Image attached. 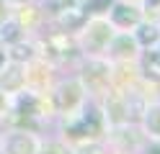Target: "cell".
Listing matches in <instances>:
<instances>
[{"mask_svg":"<svg viewBox=\"0 0 160 154\" xmlns=\"http://www.w3.org/2000/svg\"><path fill=\"white\" fill-rule=\"evenodd\" d=\"M101 131V113H98L96 108L88 110V116H83V121L75 123V126H70L67 133L75 139H83V136H96V133Z\"/></svg>","mask_w":160,"mask_h":154,"instance_id":"cell-1","label":"cell"},{"mask_svg":"<svg viewBox=\"0 0 160 154\" xmlns=\"http://www.w3.org/2000/svg\"><path fill=\"white\" fill-rule=\"evenodd\" d=\"M34 152H36V144L26 133H13L8 139V154H34Z\"/></svg>","mask_w":160,"mask_h":154,"instance_id":"cell-2","label":"cell"},{"mask_svg":"<svg viewBox=\"0 0 160 154\" xmlns=\"http://www.w3.org/2000/svg\"><path fill=\"white\" fill-rule=\"evenodd\" d=\"M114 23H119V26H134L137 21H139V13L134 8H124V5H119V8H114Z\"/></svg>","mask_w":160,"mask_h":154,"instance_id":"cell-3","label":"cell"},{"mask_svg":"<svg viewBox=\"0 0 160 154\" xmlns=\"http://www.w3.org/2000/svg\"><path fill=\"white\" fill-rule=\"evenodd\" d=\"M111 5H114V0H85L83 10H85V13H91V16H98V13H106Z\"/></svg>","mask_w":160,"mask_h":154,"instance_id":"cell-4","label":"cell"},{"mask_svg":"<svg viewBox=\"0 0 160 154\" xmlns=\"http://www.w3.org/2000/svg\"><path fill=\"white\" fill-rule=\"evenodd\" d=\"M139 44H155V41H158V28L155 26H139Z\"/></svg>","mask_w":160,"mask_h":154,"instance_id":"cell-5","label":"cell"},{"mask_svg":"<svg viewBox=\"0 0 160 154\" xmlns=\"http://www.w3.org/2000/svg\"><path fill=\"white\" fill-rule=\"evenodd\" d=\"M75 0H54V8L57 10H67V5H72Z\"/></svg>","mask_w":160,"mask_h":154,"instance_id":"cell-6","label":"cell"},{"mask_svg":"<svg viewBox=\"0 0 160 154\" xmlns=\"http://www.w3.org/2000/svg\"><path fill=\"white\" fill-rule=\"evenodd\" d=\"M147 154H160V144H152V147L147 149Z\"/></svg>","mask_w":160,"mask_h":154,"instance_id":"cell-7","label":"cell"},{"mask_svg":"<svg viewBox=\"0 0 160 154\" xmlns=\"http://www.w3.org/2000/svg\"><path fill=\"white\" fill-rule=\"evenodd\" d=\"M155 5H160V0H147V8H155Z\"/></svg>","mask_w":160,"mask_h":154,"instance_id":"cell-8","label":"cell"},{"mask_svg":"<svg viewBox=\"0 0 160 154\" xmlns=\"http://www.w3.org/2000/svg\"><path fill=\"white\" fill-rule=\"evenodd\" d=\"M3 62H5V54H3V51H0V67H3Z\"/></svg>","mask_w":160,"mask_h":154,"instance_id":"cell-9","label":"cell"},{"mask_svg":"<svg viewBox=\"0 0 160 154\" xmlns=\"http://www.w3.org/2000/svg\"><path fill=\"white\" fill-rule=\"evenodd\" d=\"M13 3H26V0H13Z\"/></svg>","mask_w":160,"mask_h":154,"instance_id":"cell-10","label":"cell"},{"mask_svg":"<svg viewBox=\"0 0 160 154\" xmlns=\"http://www.w3.org/2000/svg\"><path fill=\"white\" fill-rule=\"evenodd\" d=\"M0 10H3V5H0ZM0 18H3V13H0Z\"/></svg>","mask_w":160,"mask_h":154,"instance_id":"cell-11","label":"cell"},{"mask_svg":"<svg viewBox=\"0 0 160 154\" xmlns=\"http://www.w3.org/2000/svg\"><path fill=\"white\" fill-rule=\"evenodd\" d=\"M0 103H3V95H0Z\"/></svg>","mask_w":160,"mask_h":154,"instance_id":"cell-12","label":"cell"}]
</instances>
